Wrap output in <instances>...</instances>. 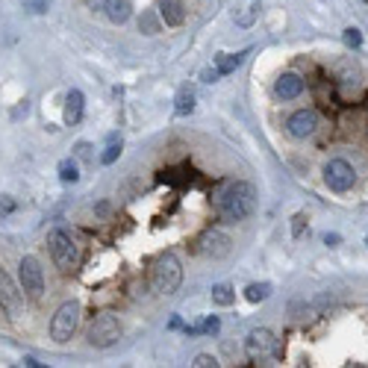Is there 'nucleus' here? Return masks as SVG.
I'll list each match as a JSON object with an SVG mask.
<instances>
[{
    "label": "nucleus",
    "instance_id": "nucleus-12",
    "mask_svg": "<svg viewBox=\"0 0 368 368\" xmlns=\"http://www.w3.org/2000/svg\"><path fill=\"white\" fill-rule=\"evenodd\" d=\"M301 92H304V80L298 74H283L274 83V94L280 101H292V97H298Z\"/></svg>",
    "mask_w": 368,
    "mask_h": 368
},
{
    "label": "nucleus",
    "instance_id": "nucleus-1",
    "mask_svg": "<svg viewBox=\"0 0 368 368\" xmlns=\"http://www.w3.org/2000/svg\"><path fill=\"white\" fill-rule=\"evenodd\" d=\"M215 209H218V215L224 221H245L253 209H257V192H253L250 183H230L227 189H224L218 194V201H215Z\"/></svg>",
    "mask_w": 368,
    "mask_h": 368
},
{
    "label": "nucleus",
    "instance_id": "nucleus-11",
    "mask_svg": "<svg viewBox=\"0 0 368 368\" xmlns=\"http://www.w3.org/2000/svg\"><path fill=\"white\" fill-rule=\"evenodd\" d=\"M318 130V112L316 109H298L292 112L289 121H286V133L292 139H306Z\"/></svg>",
    "mask_w": 368,
    "mask_h": 368
},
{
    "label": "nucleus",
    "instance_id": "nucleus-18",
    "mask_svg": "<svg viewBox=\"0 0 368 368\" xmlns=\"http://www.w3.org/2000/svg\"><path fill=\"white\" fill-rule=\"evenodd\" d=\"M236 301V292L227 286V283H218V286H212V304L218 306H230Z\"/></svg>",
    "mask_w": 368,
    "mask_h": 368
},
{
    "label": "nucleus",
    "instance_id": "nucleus-13",
    "mask_svg": "<svg viewBox=\"0 0 368 368\" xmlns=\"http://www.w3.org/2000/svg\"><path fill=\"white\" fill-rule=\"evenodd\" d=\"M160 18L165 21V27H180L186 21V6L183 0H160Z\"/></svg>",
    "mask_w": 368,
    "mask_h": 368
},
{
    "label": "nucleus",
    "instance_id": "nucleus-20",
    "mask_svg": "<svg viewBox=\"0 0 368 368\" xmlns=\"http://www.w3.org/2000/svg\"><path fill=\"white\" fill-rule=\"evenodd\" d=\"M59 180L62 183H77L80 180V168L74 160H62L59 162Z\"/></svg>",
    "mask_w": 368,
    "mask_h": 368
},
{
    "label": "nucleus",
    "instance_id": "nucleus-31",
    "mask_svg": "<svg viewBox=\"0 0 368 368\" xmlns=\"http://www.w3.org/2000/svg\"><path fill=\"white\" fill-rule=\"evenodd\" d=\"M218 77H221V74H218V68H209V71H204V80H206V83H215Z\"/></svg>",
    "mask_w": 368,
    "mask_h": 368
},
{
    "label": "nucleus",
    "instance_id": "nucleus-27",
    "mask_svg": "<svg viewBox=\"0 0 368 368\" xmlns=\"http://www.w3.org/2000/svg\"><path fill=\"white\" fill-rule=\"evenodd\" d=\"M304 224H306V215H304V212H301V215H295V224H292V236H295V239L304 236Z\"/></svg>",
    "mask_w": 368,
    "mask_h": 368
},
{
    "label": "nucleus",
    "instance_id": "nucleus-16",
    "mask_svg": "<svg viewBox=\"0 0 368 368\" xmlns=\"http://www.w3.org/2000/svg\"><path fill=\"white\" fill-rule=\"evenodd\" d=\"M248 53V50H245ZM245 53H218L215 56V68H218V74L224 77V74H233V71L242 65V59H245Z\"/></svg>",
    "mask_w": 368,
    "mask_h": 368
},
{
    "label": "nucleus",
    "instance_id": "nucleus-26",
    "mask_svg": "<svg viewBox=\"0 0 368 368\" xmlns=\"http://www.w3.org/2000/svg\"><path fill=\"white\" fill-rule=\"evenodd\" d=\"M257 12H260V3H257V0H253V3L248 6V12H245V15H239V24H242V27H248V24L253 21V15H257Z\"/></svg>",
    "mask_w": 368,
    "mask_h": 368
},
{
    "label": "nucleus",
    "instance_id": "nucleus-3",
    "mask_svg": "<svg viewBox=\"0 0 368 368\" xmlns=\"http://www.w3.org/2000/svg\"><path fill=\"white\" fill-rule=\"evenodd\" d=\"M48 248H50V257H53L56 268H62V271L77 268V262H80V245L74 242V236H71V233L53 230L48 236Z\"/></svg>",
    "mask_w": 368,
    "mask_h": 368
},
{
    "label": "nucleus",
    "instance_id": "nucleus-8",
    "mask_svg": "<svg viewBox=\"0 0 368 368\" xmlns=\"http://www.w3.org/2000/svg\"><path fill=\"white\" fill-rule=\"evenodd\" d=\"M18 277H21V289L30 295V298H41V292H45V271H41V262L36 257L21 260Z\"/></svg>",
    "mask_w": 368,
    "mask_h": 368
},
{
    "label": "nucleus",
    "instance_id": "nucleus-30",
    "mask_svg": "<svg viewBox=\"0 0 368 368\" xmlns=\"http://www.w3.org/2000/svg\"><path fill=\"white\" fill-rule=\"evenodd\" d=\"M12 209H15V201H12V197H0V212H12Z\"/></svg>",
    "mask_w": 368,
    "mask_h": 368
},
{
    "label": "nucleus",
    "instance_id": "nucleus-5",
    "mask_svg": "<svg viewBox=\"0 0 368 368\" xmlns=\"http://www.w3.org/2000/svg\"><path fill=\"white\" fill-rule=\"evenodd\" d=\"M77 324H80V304L77 301H68L56 309V316L50 318V336L53 342H68L71 336L77 333Z\"/></svg>",
    "mask_w": 368,
    "mask_h": 368
},
{
    "label": "nucleus",
    "instance_id": "nucleus-14",
    "mask_svg": "<svg viewBox=\"0 0 368 368\" xmlns=\"http://www.w3.org/2000/svg\"><path fill=\"white\" fill-rule=\"evenodd\" d=\"M104 12H106V18L112 24H127L133 15V0H106Z\"/></svg>",
    "mask_w": 368,
    "mask_h": 368
},
{
    "label": "nucleus",
    "instance_id": "nucleus-33",
    "mask_svg": "<svg viewBox=\"0 0 368 368\" xmlns=\"http://www.w3.org/2000/svg\"><path fill=\"white\" fill-rule=\"evenodd\" d=\"M365 3H368V0H365Z\"/></svg>",
    "mask_w": 368,
    "mask_h": 368
},
{
    "label": "nucleus",
    "instance_id": "nucleus-23",
    "mask_svg": "<svg viewBox=\"0 0 368 368\" xmlns=\"http://www.w3.org/2000/svg\"><path fill=\"white\" fill-rule=\"evenodd\" d=\"M342 38H345V45H348V48H360V45H362V33L357 30V27H348Z\"/></svg>",
    "mask_w": 368,
    "mask_h": 368
},
{
    "label": "nucleus",
    "instance_id": "nucleus-17",
    "mask_svg": "<svg viewBox=\"0 0 368 368\" xmlns=\"http://www.w3.org/2000/svg\"><path fill=\"white\" fill-rule=\"evenodd\" d=\"M245 298L250 304H262L271 298V283H250V286L245 289Z\"/></svg>",
    "mask_w": 368,
    "mask_h": 368
},
{
    "label": "nucleus",
    "instance_id": "nucleus-6",
    "mask_svg": "<svg viewBox=\"0 0 368 368\" xmlns=\"http://www.w3.org/2000/svg\"><path fill=\"white\" fill-rule=\"evenodd\" d=\"M121 339V321L112 313H101L89 327V342L94 348H112Z\"/></svg>",
    "mask_w": 368,
    "mask_h": 368
},
{
    "label": "nucleus",
    "instance_id": "nucleus-7",
    "mask_svg": "<svg viewBox=\"0 0 368 368\" xmlns=\"http://www.w3.org/2000/svg\"><path fill=\"white\" fill-rule=\"evenodd\" d=\"M233 250V242H230V236L218 230V227H209L201 233V239H197V253L201 257H209V260H224L227 253Z\"/></svg>",
    "mask_w": 368,
    "mask_h": 368
},
{
    "label": "nucleus",
    "instance_id": "nucleus-21",
    "mask_svg": "<svg viewBox=\"0 0 368 368\" xmlns=\"http://www.w3.org/2000/svg\"><path fill=\"white\" fill-rule=\"evenodd\" d=\"M139 30L148 33V36H157V33H160V21L153 18V12H145V15L139 18Z\"/></svg>",
    "mask_w": 368,
    "mask_h": 368
},
{
    "label": "nucleus",
    "instance_id": "nucleus-25",
    "mask_svg": "<svg viewBox=\"0 0 368 368\" xmlns=\"http://www.w3.org/2000/svg\"><path fill=\"white\" fill-rule=\"evenodd\" d=\"M192 365H194V368H215L218 360H215V357H209V353H197Z\"/></svg>",
    "mask_w": 368,
    "mask_h": 368
},
{
    "label": "nucleus",
    "instance_id": "nucleus-32",
    "mask_svg": "<svg viewBox=\"0 0 368 368\" xmlns=\"http://www.w3.org/2000/svg\"><path fill=\"white\" fill-rule=\"evenodd\" d=\"M365 245H368V239H365Z\"/></svg>",
    "mask_w": 368,
    "mask_h": 368
},
{
    "label": "nucleus",
    "instance_id": "nucleus-2",
    "mask_svg": "<svg viewBox=\"0 0 368 368\" xmlns=\"http://www.w3.org/2000/svg\"><path fill=\"white\" fill-rule=\"evenodd\" d=\"M183 283V265L174 253H162L150 268V289L157 295H174Z\"/></svg>",
    "mask_w": 368,
    "mask_h": 368
},
{
    "label": "nucleus",
    "instance_id": "nucleus-9",
    "mask_svg": "<svg viewBox=\"0 0 368 368\" xmlns=\"http://www.w3.org/2000/svg\"><path fill=\"white\" fill-rule=\"evenodd\" d=\"M0 309H3L9 318H18L24 313V292L15 286V280H12L3 268H0Z\"/></svg>",
    "mask_w": 368,
    "mask_h": 368
},
{
    "label": "nucleus",
    "instance_id": "nucleus-29",
    "mask_svg": "<svg viewBox=\"0 0 368 368\" xmlns=\"http://www.w3.org/2000/svg\"><path fill=\"white\" fill-rule=\"evenodd\" d=\"M218 327H221V324H218V318H206L201 330H206V333H218Z\"/></svg>",
    "mask_w": 368,
    "mask_h": 368
},
{
    "label": "nucleus",
    "instance_id": "nucleus-22",
    "mask_svg": "<svg viewBox=\"0 0 368 368\" xmlns=\"http://www.w3.org/2000/svg\"><path fill=\"white\" fill-rule=\"evenodd\" d=\"M53 0H24V9L30 12V15H45V12L50 9Z\"/></svg>",
    "mask_w": 368,
    "mask_h": 368
},
{
    "label": "nucleus",
    "instance_id": "nucleus-4",
    "mask_svg": "<svg viewBox=\"0 0 368 368\" xmlns=\"http://www.w3.org/2000/svg\"><path fill=\"white\" fill-rule=\"evenodd\" d=\"M245 351H248V357L253 362H265V360H271V357H277V353H280V342H277V336L268 327H257V330L248 333Z\"/></svg>",
    "mask_w": 368,
    "mask_h": 368
},
{
    "label": "nucleus",
    "instance_id": "nucleus-28",
    "mask_svg": "<svg viewBox=\"0 0 368 368\" xmlns=\"http://www.w3.org/2000/svg\"><path fill=\"white\" fill-rule=\"evenodd\" d=\"M74 150H77V157H80V160H92V145H89V141H80V145H77Z\"/></svg>",
    "mask_w": 368,
    "mask_h": 368
},
{
    "label": "nucleus",
    "instance_id": "nucleus-24",
    "mask_svg": "<svg viewBox=\"0 0 368 368\" xmlns=\"http://www.w3.org/2000/svg\"><path fill=\"white\" fill-rule=\"evenodd\" d=\"M121 157V141H118V145H115V141H112V145L104 150V157H101V162L104 165H112V162H115Z\"/></svg>",
    "mask_w": 368,
    "mask_h": 368
},
{
    "label": "nucleus",
    "instance_id": "nucleus-10",
    "mask_svg": "<svg viewBox=\"0 0 368 368\" xmlns=\"http://www.w3.org/2000/svg\"><path fill=\"white\" fill-rule=\"evenodd\" d=\"M324 183H327L333 192H348V189H353V183H357V174H353L348 160H330L324 165Z\"/></svg>",
    "mask_w": 368,
    "mask_h": 368
},
{
    "label": "nucleus",
    "instance_id": "nucleus-19",
    "mask_svg": "<svg viewBox=\"0 0 368 368\" xmlns=\"http://www.w3.org/2000/svg\"><path fill=\"white\" fill-rule=\"evenodd\" d=\"M174 109H177V115H189V112L194 109V92L192 89H183L177 94V101H174Z\"/></svg>",
    "mask_w": 368,
    "mask_h": 368
},
{
    "label": "nucleus",
    "instance_id": "nucleus-15",
    "mask_svg": "<svg viewBox=\"0 0 368 368\" xmlns=\"http://www.w3.org/2000/svg\"><path fill=\"white\" fill-rule=\"evenodd\" d=\"M83 106H86V97H83V92L71 89L68 97H65V112H62V118H65L68 127H71V124H77V121L83 118Z\"/></svg>",
    "mask_w": 368,
    "mask_h": 368
}]
</instances>
